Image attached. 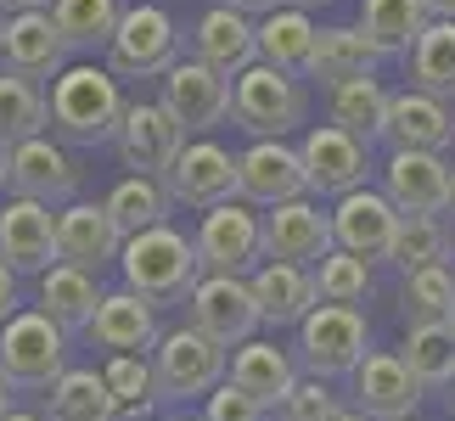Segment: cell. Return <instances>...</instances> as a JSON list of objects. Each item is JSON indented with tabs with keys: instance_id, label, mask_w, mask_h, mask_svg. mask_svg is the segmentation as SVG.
Instances as JSON below:
<instances>
[{
	"instance_id": "obj_45",
	"label": "cell",
	"mask_w": 455,
	"mask_h": 421,
	"mask_svg": "<svg viewBox=\"0 0 455 421\" xmlns=\"http://www.w3.org/2000/svg\"><path fill=\"white\" fill-rule=\"evenodd\" d=\"M12 314H17V270L0 258V326H6Z\"/></svg>"
},
{
	"instance_id": "obj_39",
	"label": "cell",
	"mask_w": 455,
	"mask_h": 421,
	"mask_svg": "<svg viewBox=\"0 0 455 421\" xmlns=\"http://www.w3.org/2000/svg\"><path fill=\"white\" fill-rule=\"evenodd\" d=\"M113 388V405H118V421H147L164 399H157V371H152V354H108L101 365Z\"/></svg>"
},
{
	"instance_id": "obj_19",
	"label": "cell",
	"mask_w": 455,
	"mask_h": 421,
	"mask_svg": "<svg viewBox=\"0 0 455 421\" xmlns=\"http://www.w3.org/2000/svg\"><path fill=\"white\" fill-rule=\"evenodd\" d=\"M118 157H124L130 174H147V180H164L169 163L180 157L186 147V130L174 124V113L164 101H130L124 124H118Z\"/></svg>"
},
{
	"instance_id": "obj_56",
	"label": "cell",
	"mask_w": 455,
	"mask_h": 421,
	"mask_svg": "<svg viewBox=\"0 0 455 421\" xmlns=\"http://www.w3.org/2000/svg\"><path fill=\"white\" fill-rule=\"evenodd\" d=\"M174 421H203V416H174Z\"/></svg>"
},
{
	"instance_id": "obj_53",
	"label": "cell",
	"mask_w": 455,
	"mask_h": 421,
	"mask_svg": "<svg viewBox=\"0 0 455 421\" xmlns=\"http://www.w3.org/2000/svg\"><path fill=\"white\" fill-rule=\"evenodd\" d=\"M338 421H365V416H360V410H343V416H338Z\"/></svg>"
},
{
	"instance_id": "obj_34",
	"label": "cell",
	"mask_w": 455,
	"mask_h": 421,
	"mask_svg": "<svg viewBox=\"0 0 455 421\" xmlns=\"http://www.w3.org/2000/svg\"><path fill=\"white\" fill-rule=\"evenodd\" d=\"M315 17L299 6H282L270 17H259V62L270 68H287V74H304L309 68V51H315Z\"/></svg>"
},
{
	"instance_id": "obj_33",
	"label": "cell",
	"mask_w": 455,
	"mask_h": 421,
	"mask_svg": "<svg viewBox=\"0 0 455 421\" xmlns=\"http://www.w3.org/2000/svg\"><path fill=\"white\" fill-rule=\"evenodd\" d=\"M399 360L422 382V393H450L455 388V326H405Z\"/></svg>"
},
{
	"instance_id": "obj_42",
	"label": "cell",
	"mask_w": 455,
	"mask_h": 421,
	"mask_svg": "<svg viewBox=\"0 0 455 421\" xmlns=\"http://www.w3.org/2000/svg\"><path fill=\"white\" fill-rule=\"evenodd\" d=\"M309 275H315L321 304H348V309H360L365 298H371V265H365V258H355V253H338V248H331Z\"/></svg>"
},
{
	"instance_id": "obj_43",
	"label": "cell",
	"mask_w": 455,
	"mask_h": 421,
	"mask_svg": "<svg viewBox=\"0 0 455 421\" xmlns=\"http://www.w3.org/2000/svg\"><path fill=\"white\" fill-rule=\"evenodd\" d=\"M338 416H343V399L321 377H304L299 388L287 393V405L275 410V421H338Z\"/></svg>"
},
{
	"instance_id": "obj_54",
	"label": "cell",
	"mask_w": 455,
	"mask_h": 421,
	"mask_svg": "<svg viewBox=\"0 0 455 421\" xmlns=\"http://www.w3.org/2000/svg\"><path fill=\"white\" fill-rule=\"evenodd\" d=\"M450 208H455V163H450Z\"/></svg>"
},
{
	"instance_id": "obj_16",
	"label": "cell",
	"mask_w": 455,
	"mask_h": 421,
	"mask_svg": "<svg viewBox=\"0 0 455 421\" xmlns=\"http://www.w3.org/2000/svg\"><path fill=\"white\" fill-rule=\"evenodd\" d=\"M236 197L253 203L259 214L275 208V203L309 197L299 147H292V140H253L248 152H236Z\"/></svg>"
},
{
	"instance_id": "obj_17",
	"label": "cell",
	"mask_w": 455,
	"mask_h": 421,
	"mask_svg": "<svg viewBox=\"0 0 455 421\" xmlns=\"http://www.w3.org/2000/svg\"><path fill=\"white\" fill-rule=\"evenodd\" d=\"M164 191H169V203H186V208H220V203H231L236 197V157L220 147V140H186L180 157L169 163L164 174Z\"/></svg>"
},
{
	"instance_id": "obj_30",
	"label": "cell",
	"mask_w": 455,
	"mask_h": 421,
	"mask_svg": "<svg viewBox=\"0 0 455 421\" xmlns=\"http://www.w3.org/2000/svg\"><path fill=\"white\" fill-rule=\"evenodd\" d=\"M427 23H433L427 0H365L360 6V34L377 45V57H411Z\"/></svg>"
},
{
	"instance_id": "obj_9",
	"label": "cell",
	"mask_w": 455,
	"mask_h": 421,
	"mask_svg": "<svg viewBox=\"0 0 455 421\" xmlns=\"http://www.w3.org/2000/svg\"><path fill=\"white\" fill-rule=\"evenodd\" d=\"M79 174H84L79 157L57 135H34V140L6 152V191L12 197H28V203H45V208L79 203Z\"/></svg>"
},
{
	"instance_id": "obj_35",
	"label": "cell",
	"mask_w": 455,
	"mask_h": 421,
	"mask_svg": "<svg viewBox=\"0 0 455 421\" xmlns=\"http://www.w3.org/2000/svg\"><path fill=\"white\" fill-rule=\"evenodd\" d=\"M411 91H427L439 101H455V23H444V17H433V23L422 28V40L411 45Z\"/></svg>"
},
{
	"instance_id": "obj_41",
	"label": "cell",
	"mask_w": 455,
	"mask_h": 421,
	"mask_svg": "<svg viewBox=\"0 0 455 421\" xmlns=\"http://www.w3.org/2000/svg\"><path fill=\"white\" fill-rule=\"evenodd\" d=\"M455 258V236L444 219H405L399 225V242H394V265L416 275V270H433V265H450Z\"/></svg>"
},
{
	"instance_id": "obj_44",
	"label": "cell",
	"mask_w": 455,
	"mask_h": 421,
	"mask_svg": "<svg viewBox=\"0 0 455 421\" xmlns=\"http://www.w3.org/2000/svg\"><path fill=\"white\" fill-rule=\"evenodd\" d=\"M197 416H203V421H270V410L259 405V399H248V393H242L231 377H225L220 388L203 399V410H197Z\"/></svg>"
},
{
	"instance_id": "obj_21",
	"label": "cell",
	"mask_w": 455,
	"mask_h": 421,
	"mask_svg": "<svg viewBox=\"0 0 455 421\" xmlns=\"http://www.w3.org/2000/svg\"><path fill=\"white\" fill-rule=\"evenodd\" d=\"M0 258H6L17 275H45L51 265H62V253H57V208L28 203V197L0 203Z\"/></svg>"
},
{
	"instance_id": "obj_26",
	"label": "cell",
	"mask_w": 455,
	"mask_h": 421,
	"mask_svg": "<svg viewBox=\"0 0 455 421\" xmlns=\"http://www.w3.org/2000/svg\"><path fill=\"white\" fill-rule=\"evenodd\" d=\"M231 382L275 416L287 405V393L304 382V371H299V354H292V348H282L275 338H253V343L231 348Z\"/></svg>"
},
{
	"instance_id": "obj_29",
	"label": "cell",
	"mask_w": 455,
	"mask_h": 421,
	"mask_svg": "<svg viewBox=\"0 0 455 421\" xmlns=\"http://www.w3.org/2000/svg\"><path fill=\"white\" fill-rule=\"evenodd\" d=\"M377 62L382 57H377V45L360 34V23H331V28L315 34L304 79H321L326 91H331V84H348V79H371Z\"/></svg>"
},
{
	"instance_id": "obj_38",
	"label": "cell",
	"mask_w": 455,
	"mask_h": 421,
	"mask_svg": "<svg viewBox=\"0 0 455 421\" xmlns=\"http://www.w3.org/2000/svg\"><path fill=\"white\" fill-rule=\"evenodd\" d=\"M399 314H405V326H455V265H433V270L405 275Z\"/></svg>"
},
{
	"instance_id": "obj_18",
	"label": "cell",
	"mask_w": 455,
	"mask_h": 421,
	"mask_svg": "<svg viewBox=\"0 0 455 421\" xmlns=\"http://www.w3.org/2000/svg\"><path fill=\"white\" fill-rule=\"evenodd\" d=\"M0 68H6V74H23L34 84H45V79H62L68 68H74V45L62 40V28H57L51 12H17V17H6Z\"/></svg>"
},
{
	"instance_id": "obj_32",
	"label": "cell",
	"mask_w": 455,
	"mask_h": 421,
	"mask_svg": "<svg viewBox=\"0 0 455 421\" xmlns=\"http://www.w3.org/2000/svg\"><path fill=\"white\" fill-rule=\"evenodd\" d=\"M51 130V101H45V84H34L23 74H6L0 68V147H23V140L45 135Z\"/></svg>"
},
{
	"instance_id": "obj_2",
	"label": "cell",
	"mask_w": 455,
	"mask_h": 421,
	"mask_svg": "<svg viewBox=\"0 0 455 421\" xmlns=\"http://www.w3.org/2000/svg\"><path fill=\"white\" fill-rule=\"evenodd\" d=\"M118 270H124V287L141 292L147 304H186L191 287L203 281V258H197V242L174 225H157V231H141L124 242L118 253Z\"/></svg>"
},
{
	"instance_id": "obj_31",
	"label": "cell",
	"mask_w": 455,
	"mask_h": 421,
	"mask_svg": "<svg viewBox=\"0 0 455 421\" xmlns=\"http://www.w3.org/2000/svg\"><path fill=\"white\" fill-rule=\"evenodd\" d=\"M45 421H118L108 377L96 365H68L62 382L45 393Z\"/></svg>"
},
{
	"instance_id": "obj_6",
	"label": "cell",
	"mask_w": 455,
	"mask_h": 421,
	"mask_svg": "<svg viewBox=\"0 0 455 421\" xmlns=\"http://www.w3.org/2000/svg\"><path fill=\"white\" fill-rule=\"evenodd\" d=\"M299 371L304 377H321V382H338V377H355V365L371 354V326H365V309H348V304H315L299 326Z\"/></svg>"
},
{
	"instance_id": "obj_4",
	"label": "cell",
	"mask_w": 455,
	"mask_h": 421,
	"mask_svg": "<svg viewBox=\"0 0 455 421\" xmlns=\"http://www.w3.org/2000/svg\"><path fill=\"white\" fill-rule=\"evenodd\" d=\"M68 331L51 321L45 309H17L0 326V377L12 382V393H51L68 371Z\"/></svg>"
},
{
	"instance_id": "obj_8",
	"label": "cell",
	"mask_w": 455,
	"mask_h": 421,
	"mask_svg": "<svg viewBox=\"0 0 455 421\" xmlns=\"http://www.w3.org/2000/svg\"><path fill=\"white\" fill-rule=\"evenodd\" d=\"M180 62V28L164 6H124L118 17V34L108 45V68L113 79H164L169 68Z\"/></svg>"
},
{
	"instance_id": "obj_1",
	"label": "cell",
	"mask_w": 455,
	"mask_h": 421,
	"mask_svg": "<svg viewBox=\"0 0 455 421\" xmlns=\"http://www.w3.org/2000/svg\"><path fill=\"white\" fill-rule=\"evenodd\" d=\"M51 135L62 147H101V140H118L130 101H124V79H113V68L96 62H74L62 79H51Z\"/></svg>"
},
{
	"instance_id": "obj_7",
	"label": "cell",
	"mask_w": 455,
	"mask_h": 421,
	"mask_svg": "<svg viewBox=\"0 0 455 421\" xmlns=\"http://www.w3.org/2000/svg\"><path fill=\"white\" fill-rule=\"evenodd\" d=\"M197 258H203V275H253L265 265V214L253 203H220V208H203L197 231Z\"/></svg>"
},
{
	"instance_id": "obj_27",
	"label": "cell",
	"mask_w": 455,
	"mask_h": 421,
	"mask_svg": "<svg viewBox=\"0 0 455 421\" xmlns=\"http://www.w3.org/2000/svg\"><path fill=\"white\" fill-rule=\"evenodd\" d=\"M101 298H108L101 275L79 270V265H51V270L40 275V304H34V309H45L51 321L68 331V338H79V331H91Z\"/></svg>"
},
{
	"instance_id": "obj_12",
	"label": "cell",
	"mask_w": 455,
	"mask_h": 421,
	"mask_svg": "<svg viewBox=\"0 0 455 421\" xmlns=\"http://www.w3.org/2000/svg\"><path fill=\"white\" fill-rule=\"evenodd\" d=\"M399 225H405V214L371 186H360V191H348V197L331 203V242H338V253H355L365 265L394 258Z\"/></svg>"
},
{
	"instance_id": "obj_49",
	"label": "cell",
	"mask_w": 455,
	"mask_h": 421,
	"mask_svg": "<svg viewBox=\"0 0 455 421\" xmlns=\"http://www.w3.org/2000/svg\"><path fill=\"white\" fill-rule=\"evenodd\" d=\"M12 410H17V405H12V382H6V377H0V421H6Z\"/></svg>"
},
{
	"instance_id": "obj_47",
	"label": "cell",
	"mask_w": 455,
	"mask_h": 421,
	"mask_svg": "<svg viewBox=\"0 0 455 421\" xmlns=\"http://www.w3.org/2000/svg\"><path fill=\"white\" fill-rule=\"evenodd\" d=\"M0 12L17 17V12H51V0H0Z\"/></svg>"
},
{
	"instance_id": "obj_50",
	"label": "cell",
	"mask_w": 455,
	"mask_h": 421,
	"mask_svg": "<svg viewBox=\"0 0 455 421\" xmlns=\"http://www.w3.org/2000/svg\"><path fill=\"white\" fill-rule=\"evenodd\" d=\"M6 421H45V410H12Z\"/></svg>"
},
{
	"instance_id": "obj_11",
	"label": "cell",
	"mask_w": 455,
	"mask_h": 421,
	"mask_svg": "<svg viewBox=\"0 0 455 421\" xmlns=\"http://www.w3.org/2000/svg\"><path fill=\"white\" fill-rule=\"evenodd\" d=\"M299 157H304V180H309V197H348V191L365 186V174H371V147L355 140L348 130L338 124H309L304 140H299Z\"/></svg>"
},
{
	"instance_id": "obj_3",
	"label": "cell",
	"mask_w": 455,
	"mask_h": 421,
	"mask_svg": "<svg viewBox=\"0 0 455 421\" xmlns=\"http://www.w3.org/2000/svg\"><path fill=\"white\" fill-rule=\"evenodd\" d=\"M231 124L253 140H287L309 124V91L304 74L253 62L248 74L231 79Z\"/></svg>"
},
{
	"instance_id": "obj_22",
	"label": "cell",
	"mask_w": 455,
	"mask_h": 421,
	"mask_svg": "<svg viewBox=\"0 0 455 421\" xmlns=\"http://www.w3.org/2000/svg\"><path fill=\"white\" fill-rule=\"evenodd\" d=\"M57 253L62 265H79L101 275L108 265H118V253H124V231H118V219L108 214V203H68L57 208Z\"/></svg>"
},
{
	"instance_id": "obj_24",
	"label": "cell",
	"mask_w": 455,
	"mask_h": 421,
	"mask_svg": "<svg viewBox=\"0 0 455 421\" xmlns=\"http://www.w3.org/2000/svg\"><path fill=\"white\" fill-rule=\"evenodd\" d=\"M382 140H388L394 152H439L444 157L455 147V113H450V101L427 96V91H394Z\"/></svg>"
},
{
	"instance_id": "obj_46",
	"label": "cell",
	"mask_w": 455,
	"mask_h": 421,
	"mask_svg": "<svg viewBox=\"0 0 455 421\" xmlns=\"http://www.w3.org/2000/svg\"><path fill=\"white\" fill-rule=\"evenodd\" d=\"M220 6H231V12H242V17H270V12H282L287 0H220Z\"/></svg>"
},
{
	"instance_id": "obj_57",
	"label": "cell",
	"mask_w": 455,
	"mask_h": 421,
	"mask_svg": "<svg viewBox=\"0 0 455 421\" xmlns=\"http://www.w3.org/2000/svg\"><path fill=\"white\" fill-rule=\"evenodd\" d=\"M450 410H455V388H450Z\"/></svg>"
},
{
	"instance_id": "obj_51",
	"label": "cell",
	"mask_w": 455,
	"mask_h": 421,
	"mask_svg": "<svg viewBox=\"0 0 455 421\" xmlns=\"http://www.w3.org/2000/svg\"><path fill=\"white\" fill-rule=\"evenodd\" d=\"M287 6H299V12H315V6H331V0H287Z\"/></svg>"
},
{
	"instance_id": "obj_52",
	"label": "cell",
	"mask_w": 455,
	"mask_h": 421,
	"mask_svg": "<svg viewBox=\"0 0 455 421\" xmlns=\"http://www.w3.org/2000/svg\"><path fill=\"white\" fill-rule=\"evenodd\" d=\"M0 186H6V147H0Z\"/></svg>"
},
{
	"instance_id": "obj_15",
	"label": "cell",
	"mask_w": 455,
	"mask_h": 421,
	"mask_svg": "<svg viewBox=\"0 0 455 421\" xmlns=\"http://www.w3.org/2000/svg\"><path fill=\"white\" fill-rule=\"evenodd\" d=\"M157 101L174 113V124H180L186 135H208L214 124H225L231 118V79L214 74L208 62L197 57H180L164 74V91H157Z\"/></svg>"
},
{
	"instance_id": "obj_5",
	"label": "cell",
	"mask_w": 455,
	"mask_h": 421,
	"mask_svg": "<svg viewBox=\"0 0 455 421\" xmlns=\"http://www.w3.org/2000/svg\"><path fill=\"white\" fill-rule=\"evenodd\" d=\"M152 371H157V399L164 405H191V399L203 405L231 377V348L203 338L197 326H174L152 348Z\"/></svg>"
},
{
	"instance_id": "obj_37",
	"label": "cell",
	"mask_w": 455,
	"mask_h": 421,
	"mask_svg": "<svg viewBox=\"0 0 455 421\" xmlns=\"http://www.w3.org/2000/svg\"><path fill=\"white\" fill-rule=\"evenodd\" d=\"M108 214L118 219V231H124V242L130 236H141V231H157V225H169V191H164V180H147V174H124L108 197Z\"/></svg>"
},
{
	"instance_id": "obj_23",
	"label": "cell",
	"mask_w": 455,
	"mask_h": 421,
	"mask_svg": "<svg viewBox=\"0 0 455 421\" xmlns=\"http://www.w3.org/2000/svg\"><path fill=\"white\" fill-rule=\"evenodd\" d=\"M91 348H101V354H152L157 338H164V326H157V304H147L141 292L130 287H113L108 298H101L96 321H91Z\"/></svg>"
},
{
	"instance_id": "obj_13",
	"label": "cell",
	"mask_w": 455,
	"mask_h": 421,
	"mask_svg": "<svg viewBox=\"0 0 455 421\" xmlns=\"http://www.w3.org/2000/svg\"><path fill=\"white\" fill-rule=\"evenodd\" d=\"M331 248H338L331 242V208H321L315 197H292V203L265 208V258L270 265L315 270Z\"/></svg>"
},
{
	"instance_id": "obj_20",
	"label": "cell",
	"mask_w": 455,
	"mask_h": 421,
	"mask_svg": "<svg viewBox=\"0 0 455 421\" xmlns=\"http://www.w3.org/2000/svg\"><path fill=\"white\" fill-rule=\"evenodd\" d=\"M382 197L405 219H444L450 214V163L439 152H394L382 169Z\"/></svg>"
},
{
	"instance_id": "obj_55",
	"label": "cell",
	"mask_w": 455,
	"mask_h": 421,
	"mask_svg": "<svg viewBox=\"0 0 455 421\" xmlns=\"http://www.w3.org/2000/svg\"><path fill=\"white\" fill-rule=\"evenodd\" d=\"M0 45H6V12H0Z\"/></svg>"
},
{
	"instance_id": "obj_14",
	"label": "cell",
	"mask_w": 455,
	"mask_h": 421,
	"mask_svg": "<svg viewBox=\"0 0 455 421\" xmlns=\"http://www.w3.org/2000/svg\"><path fill=\"white\" fill-rule=\"evenodd\" d=\"M348 399L365 421H416V405H422V382L411 377V365L388 354V348H371L355 377H348Z\"/></svg>"
},
{
	"instance_id": "obj_40",
	"label": "cell",
	"mask_w": 455,
	"mask_h": 421,
	"mask_svg": "<svg viewBox=\"0 0 455 421\" xmlns=\"http://www.w3.org/2000/svg\"><path fill=\"white\" fill-rule=\"evenodd\" d=\"M51 17L74 51H108L118 17H124V0H51Z\"/></svg>"
},
{
	"instance_id": "obj_36",
	"label": "cell",
	"mask_w": 455,
	"mask_h": 421,
	"mask_svg": "<svg viewBox=\"0 0 455 421\" xmlns=\"http://www.w3.org/2000/svg\"><path fill=\"white\" fill-rule=\"evenodd\" d=\"M388 101H394V91H382V79L371 74V79H348V84H331V124L338 130H348L355 140H371L382 135V124H388Z\"/></svg>"
},
{
	"instance_id": "obj_28",
	"label": "cell",
	"mask_w": 455,
	"mask_h": 421,
	"mask_svg": "<svg viewBox=\"0 0 455 421\" xmlns=\"http://www.w3.org/2000/svg\"><path fill=\"white\" fill-rule=\"evenodd\" d=\"M253 287V304H259V321H265L270 331L275 326H304V314L321 304V292H315V275L299 270V265H259L248 275Z\"/></svg>"
},
{
	"instance_id": "obj_48",
	"label": "cell",
	"mask_w": 455,
	"mask_h": 421,
	"mask_svg": "<svg viewBox=\"0 0 455 421\" xmlns=\"http://www.w3.org/2000/svg\"><path fill=\"white\" fill-rule=\"evenodd\" d=\"M433 17H444V23H455V0H427Z\"/></svg>"
},
{
	"instance_id": "obj_25",
	"label": "cell",
	"mask_w": 455,
	"mask_h": 421,
	"mask_svg": "<svg viewBox=\"0 0 455 421\" xmlns=\"http://www.w3.org/2000/svg\"><path fill=\"white\" fill-rule=\"evenodd\" d=\"M191 57L208 62L214 74L236 79L259 62V17H242L231 6H208L191 28Z\"/></svg>"
},
{
	"instance_id": "obj_10",
	"label": "cell",
	"mask_w": 455,
	"mask_h": 421,
	"mask_svg": "<svg viewBox=\"0 0 455 421\" xmlns=\"http://www.w3.org/2000/svg\"><path fill=\"white\" fill-rule=\"evenodd\" d=\"M186 326H197L203 338H214L220 348H242L259 338V304L248 275H203L186 298Z\"/></svg>"
}]
</instances>
